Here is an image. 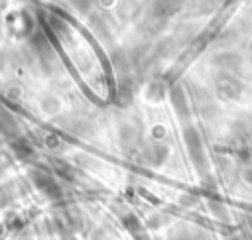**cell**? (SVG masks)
<instances>
[{"instance_id": "8fae6325", "label": "cell", "mask_w": 252, "mask_h": 240, "mask_svg": "<svg viewBox=\"0 0 252 240\" xmlns=\"http://www.w3.org/2000/svg\"><path fill=\"white\" fill-rule=\"evenodd\" d=\"M122 220H124V224L130 228V232H138V230H140V224H138V220H136L134 214H126Z\"/></svg>"}, {"instance_id": "6da1fadb", "label": "cell", "mask_w": 252, "mask_h": 240, "mask_svg": "<svg viewBox=\"0 0 252 240\" xmlns=\"http://www.w3.org/2000/svg\"><path fill=\"white\" fill-rule=\"evenodd\" d=\"M217 92L222 98H238L242 92V85L230 73H220L217 77Z\"/></svg>"}, {"instance_id": "277c9868", "label": "cell", "mask_w": 252, "mask_h": 240, "mask_svg": "<svg viewBox=\"0 0 252 240\" xmlns=\"http://www.w3.org/2000/svg\"><path fill=\"white\" fill-rule=\"evenodd\" d=\"M215 63L222 69V73H232V71H238L240 57L236 53H220L215 57Z\"/></svg>"}, {"instance_id": "7a4b0ae2", "label": "cell", "mask_w": 252, "mask_h": 240, "mask_svg": "<svg viewBox=\"0 0 252 240\" xmlns=\"http://www.w3.org/2000/svg\"><path fill=\"white\" fill-rule=\"evenodd\" d=\"M30 175H32L35 187H37L41 193H45V195L51 197V199H59V197H61V189L57 187V183L53 181L51 175H47V173H43V171H32Z\"/></svg>"}, {"instance_id": "ba28073f", "label": "cell", "mask_w": 252, "mask_h": 240, "mask_svg": "<svg viewBox=\"0 0 252 240\" xmlns=\"http://www.w3.org/2000/svg\"><path fill=\"white\" fill-rule=\"evenodd\" d=\"M41 110L45 112V114H55V112H59V108H61V100L57 98V96H53V94H47L43 100H41Z\"/></svg>"}, {"instance_id": "52a82bcc", "label": "cell", "mask_w": 252, "mask_h": 240, "mask_svg": "<svg viewBox=\"0 0 252 240\" xmlns=\"http://www.w3.org/2000/svg\"><path fill=\"white\" fill-rule=\"evenodd\" d=\"M12 151H14L20 159H32V157H33V148H32L30 142L24 140V138H14V140H12Z\"/></svg>"}, {"instance_id": "9c48e42d", "label": "cell", "mask_w": 252, "mask_h": 240, "mask_svg": "<svg viewBox=\"0 0 252 240\" xmlns=\"http://www.w3.org/2000/svg\"><path fill=\"white\" fill-rule=\"evenodd\" d=\"M163 96H165V87H163L159 81H154V83L148 87V98L154 100V102H158V100H161Z\"/></svg>"}, {"instance_id": "30bf717a", "label": "cell", "mask_w": 252, "mask_h": 240, "mask_svg": "<svg viewBox=\"0 0 252 240\" xmlns=\"http://www.w3.org/2000/svg\"><path fill=\"white\" fill-rule=\"evenodd\" d=\"M65 216H67V220H69V224H71V228H73V230H79V228H81L83 218H81V214H79V210H77L75 207H67Z\"/></svg>"}, {"instance_id": "7c38bea8", "label": "cell", "mask_w": 252, "mask_h": 240, "mask_svg": "<svg viewBox=\"0 0 252 240\" xmlns=\"http://www.w3.org/2000/svg\"><path fill=\"white\" fill-rule=\"evenodd\" d=\"M242 179H244V183L252 185V167H244L242 169Z\"/></svg>"}, {"instance_id": "8992f818", "label": "cell", "mask_w": 252, "mask_h": 240, "mask_svg": "<svg viewBox=\"0 0 252 240\" xmlns=\"http://www.w3.org/2000/svg\"><path fill=\"white\" fill-rule=\"evenodd\" d=\"M171 104H173V108H175L177 116H183V118H187V116H189L187 98H185V94H183V90H181V89H173V90H171Z\"/></svg>"}, {"instance_id": "5b68a950", "label": "cell", "mask_w": 252, "mask_h": 240, "mask_svg": "<svg viewBox=\"0 0 252 240\" xmlns=\"http://www.w3.org/2000/svg\"><path fill=\"white\" fill-rule=\"evenodd\" d=\"M0 132L4 136H10V138H14L18 134V124L4 106H0Z\"/></svg>"}, {"instance_id": "4fadbf2b", "label": "cell", "mask_w": 252, "mask_h": 240, "mask_svg": "<svg viewBox=\"0 0 252 240\" xmlns=\"http://www.w3.org/2000/svg\"><path fill=\"white\" fill-rule=\"evenodd\" d=\"M250 49H252V39H250Z\"/></svg>"}, {"instance_id": "3957f363", "label": "cell", "mask_w": 252, "mask_h": 240, "mask_svg": "<svg viewBox=\"0 0 252 240\" xmlns=\"http://www.w3.org/2000/svg\"><path fill=\"white\" fill-rule=\"evenodd\" d=\"M144 157H146V161L150 163V165H161L163 161H165V157H167V148L165 146H161V144H152L146 151H144Z\"/></svg>"}]
</instances>
